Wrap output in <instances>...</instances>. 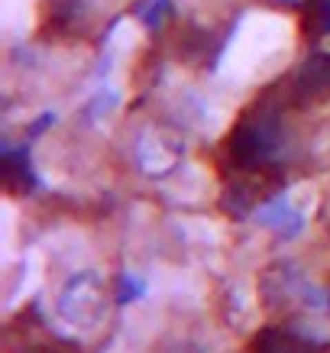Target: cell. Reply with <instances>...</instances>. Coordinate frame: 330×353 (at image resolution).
Returning a JSON list of instances; mask_svg holds the SVG:
<instances>
[{"label": "cell", "mask_w": 330, "mask_h": 353, "mask_svg": "<svg viewBox=\"0 0 330 353\" xmlns=\"http://www.w3.org/2000/svg\"><path fill=\"white\" fill-rule=\"evenodd\" d=\"M165 353H201V350H194V343H175V347Z\"/></svg>", "instance_id": "obj_5"}, {"label": "cell", "mask_w": 330, "mask_h": 353, "mask_svg": "<svg viewBox=\"0 0 330 353\" xmlns=\"http://www.w3.org/2000/svg\"><path fill=\"white\" fill-rule=\"evenodd\" d=\"M107 282L97 269H78L55 292V314L81 334L97 331L107 318Z\"/></svg>", "instance_id": "obj_2"}, {"label": "cell", "mask_w": 330, "mask_h": 353, "mask_svg": "<svg viewBox=\"0 0 330 353\" xmlns=\"http://www.w3.org/2000/svg\"><path fill=\"white\" fill-rule=\"evenodd\" d=\"M291 49H295L291 20L269 10H256L240 23L224 68L234 78H269L282 65H288Z\"/></svg>", "instance_id": "obj_1"}, {"label": "cell", "mask_w": 330, "mask_h": 353, "mask_svg": "<svg viewBox=\"0 0 330 353\" xmlns=\"http://www.w3.org/2000/svg\"><path fill=\"white\" fill-rule=\"evenodd\" d=\"M181 143L172 133H162V130H152V133H143L136 143V162L139 169L152 172V175H165V172L175 169V162L181 159Z\"/></svg>", "instance_id": "obj_3"}, {"label": "cell", "mask_w": 330, "mask_h": 353, "mask_svg": "<svg viewBox=\"0 0 330 353\" xmlns=\"http://www.w3.org/2000/svg\"><path fill=\"white\" fill-rule=\"evenodd\" d=\"M249 353H305V343L295 341V337H288V334H278V331H269L259 337Z\"/></svg>", "instance_id": "obj_4"}]
</instances>
